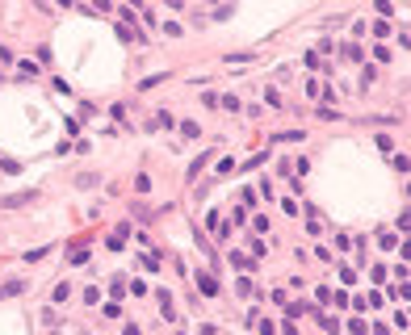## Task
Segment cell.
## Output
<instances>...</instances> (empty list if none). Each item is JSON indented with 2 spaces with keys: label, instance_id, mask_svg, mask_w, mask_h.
<instances>
[{
  "label": "cell",
  "instance_id": "6",
  "mask_svg": "<svg viewBox=\"0 0 411 335\" xmlns=\"http://www.w3.org/2000/svg\"><path fill=\"white\" fill-rule=\"evenodd\" d=\"M67 297H72V285H67V281L55 285V302H67Z\"/></svg>",
  "mask_w": 411,
  "mask_h": 335
},
{
  "label": "cell",
  "instance_id": "1",
  "mask_svg": "<svg viewBox=\"0 0 411 335\" xmlns=\"http://www.w3.org/2000/svg\"><path fill=\"white\" fill-rule=\"evenodd\" d=\"M156 302H160V314H164V318H168V322H172V318H176V306H172V293H168V289H160V293H156Z\"/></svg>",
  "mask_w": 411,
  "mask_h": 335
},
{
  "label": "cell",
  "instance_id": "5",
  "mask_svg": "<svg viewBox=\"0 0 411 335\" xmlns=\"http://www.w3.org/2000/svg\"><path fill=\"white\" fill-rule=\"evenodd\" d=\"M109 247H113V251H122V247H126V226H122V231H113V235H109Z\"/></svg>",
  "mask_w": 411,
  "mask_h": 335
},
{
  "label": "cell",
  "instance_id": "2",
  "mask_svg": "<svg viewBox=\"0 0 411 335\" xmlns=\"http://www.w3.org/2000/svg\"><path fill=\"white\" fill-rule=\"evenodd\" d=\"M26 293V281H5L0 285V297H21Z\"/></svg>",
  "mask_w": 411,
  "mask_h": 335
},
{
  "label": "cell",
  "instance_id": "7",
  "mask_svg": "<svg viewBox=\"0 0 411 335\" xmlns=\"http://www.w3.org/2000/svg\"><path fill=\"white\" fill-rule=\"evenodd\" d=\"M319 322H323V331H332V335H336V331H340V322H336V318H332V314H319Z\"/></svg>",
  "mask_w": 411,
  "mask_h": 335
},
{
  "label": "cell",
  "instance_id": "9",
  "mask_svg": "<svg viewBox=\"0 0 411 335\" xmlns=\"http://www.w3.org/2000/svg\"><path fill=\"white\" fill-rule=\"evenodd\" d=\"M227 172H235V159L227 155V159H218V176H227Z\"/></svg>",
  "mask_w": 411,
  "mask_h": 335
},
{
  "label": "cell",
  "instance_id": "3",
  "mask_svg": "<svg viewBox=\"0 0 411 335\" xmlns=\"http://www.w3.org/2000/svg\"><path fill=\"white\" fill-rule=\"evenodd\" d=\"M197 289H202L206 297H214V293H218V281H214V277H206V272H202V277H197Z\"/></svg>",
  "mask_w": 411,
  "mask_h": 335
},
{
  "label": "cell",
  "instance_id": "8",
  "mask_svg": "<svg viewBox=\"0 0 411 335\" xmlns=\"http://www.w3.org/2000/svg\"><path fill=\"white\" fill-rule=\"evenodd\" d=\"M373 9H378L382 17H390V13H394V5H390V0H373Z\"/></svg>",
  "mask_w": 411,
  "mask_h": 335
},
{
  "label": "cell",
  "instance_id": "10",
  "mask_svg": "<svg viewBox=\"0 0 411 335\" xmlns=\"http://www.w3.org/2000/svg\"><path fill=\"white\" fill-rule=\"evenodd\" d=\"M122 335H143V331H139V327H134V322H130V327H126V331H122Z\"/></svg>",
  "mask_w": 411,
  "mask_h": 335
},
{
  "label": "cell",
  "instance_id": "4",
  "mask_svg": "<svg viewBox=\"0 0 411 335\" xmlns=\"http://www.w3.org/2000/svg\"><path fill=\"white\" fill-rule=\"evenodd\" d=\"M231 264L243 268V272H252V256H243V251H231Z\"/></svg>",
  "mask_w": 411,
  "mask_h": 335
}]
</instances>
